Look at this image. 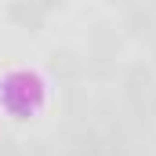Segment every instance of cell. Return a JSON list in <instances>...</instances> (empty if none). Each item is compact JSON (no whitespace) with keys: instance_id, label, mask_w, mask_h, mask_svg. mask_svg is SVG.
<instances>
[{"instance_id":"4","label":"cell","mask_w":156,"mask_h":156,"mask_svg":"<svg viewBox=\"0 0 156 156\" xmlns=\"http://www.w3.org/2000/svg\"><path fill=\"white\" fill-rule=\"evenodd\" d=\"M120 51H123V33L113 22H94L91 26V37H87V62H98V66H120Z\"/></svg>"},{"instance_id":"1","label":"cell","mask_w":156,"mask_h":156,"mask_svg":"<svg viewBox=\"0 0 156 156\" xmlns=\"http://www.w3.org/2000/svg\"><path fill=\"white\" fill-rule=\"evenodd\" d=\"M40 98H44V87H40V80L33 73L15 69V73L0 76V102H4V109L15 120H29L37 113Z\"/></svg>"},{"instance_id":"5","label":"cell","mask_w":156,"mask_h":156,"mask_svg":"<svg viewBox=\"0 0 156 156\" xmlns=\"http://www.w3.org/2000/svg\"><path fill=\"white\" fill-rule=\"evenodd\" d=\"M120 33L123 40H145L156 33V4H127L123 18H120Z\"/></svg>"},{"instance_id":"9","label":"cell","mask_w":156,"mask_h":156,"mask_svg":"<svg viewBox=\"0 0 156 156\" xmlns=\"http://www.w3.org/2000/svg\"><path fill=\"white\" fill-rule=\"evenodd\" d=\"M153 156H156V153H153Z\"/></svg>"},{"instance_id":"8","label":"cell","mask_w":156,"mask_h":156,"mask_svg":"<svg viewBox=\"0 0 156 156\" xmlns=\"http://www.w3.org/2000/svg\"><path fill=\"white\" fill-rule=\"evenodd\" d=\"M145 47H149V66L156 69V33H153L149 40H145Z\"/></svg>"},{"instance_id":"7","label":"cell","mask_w":156,"mask_h":156,"mask_svg":"<svg viewBox=\"0 0 156 156\" xmlns=\"http://www.w3.org/2000/svg\"><path fill=\"white\" fill-rule=\"evenodd\" d=\"M0 156H26V142H18L11 134H0Z\"/></svg>"},{"instance_id":"3","label":"cell","mask_w":156,"mask_h":156,"mask_svg":"<svg viewBox=\"0 0 156 156\" xmlns=\"http://www.w3.org/2000/svg\"><path fill=\"white\" fill-rule=\"evenodd\" d=\"M47 73L58 80L62 91L87 87V55H80L76 47H51L47 51Z\"/></svg>"},{"instance_id":"6","label":"cell","mask_w":156,"mask_h":156,"mask_svg":"<svg viewBox=\"0 0 156 156\" xmlns=\"http://www.w3.org/2000/svg\"><path fill=\"white\" fill-rule=\"evenodd\" d=\"M4 18L11 26H18V29L37 33V29H44V22H47V11H44V0H11L4 7Z\"/></svg>"},{"instance_id":"2","label":"cell","mask_w":156,"mask_h":156,"mask_svg":"<svg viewBox=\"0 0 156 156\" xmlns=\"http://www.w3.org/2000/svg\"><path fill=\"white\" fill-rule=\"evenodd\" d=\"M120 105H142L156 98V69L149 62H127L120 66Z\"/></svg>"}]
</instances>
